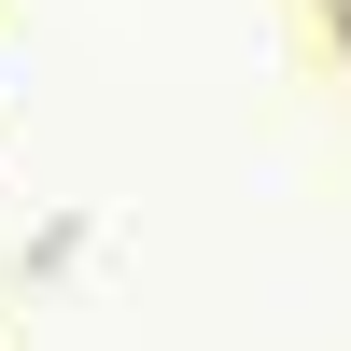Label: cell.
<instances>
[{
  "label": "cell",
  "instance_id": "6da1fadb",
  "mask_svg": "<svg viewBox=\"0 0 351 351\" xmlns=\"http://www.w3.org/2000/svg\"><path fill=\"white\" fill-rule=\"evenodd\" d=\"M337 56H351V14H337Z\"/></svg>",
  "mask_w": 351,
  "mask_h": 351
},
{
  "label": "cell",
  "instance_id": "7a4b0ae2",
  "mask_svg": "<svg viewBox=\"0 0 351 351\" xmlns=\"http://www.w3.org/2000/svg\"><path fill=\"white\" fill-rule=\"evenodd\" d=\"M324 14H351V0H324Z\"/></svg>",
  "mask_w": 351,
  "mask_h": 351
}]
</instances>
